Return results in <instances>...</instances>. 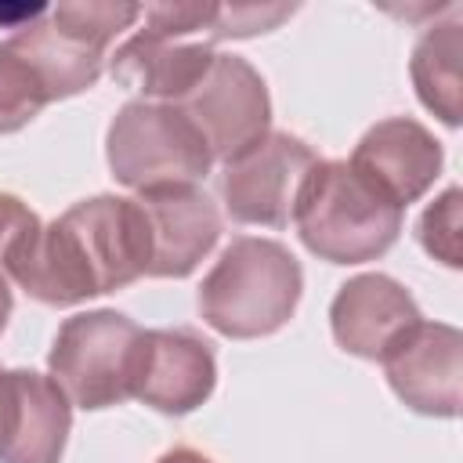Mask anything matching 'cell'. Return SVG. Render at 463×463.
Wrapping results in <instances>:
<instances>
[{
	"label": "cell",
	"mask_w": 463,
	"mask_h": 463,
	"mask_svg": "<svg viewBox=\"0 0 463 463\" xmlns=\"http://www.w3.org/2000/svg\"><path fill=\"white\" fill-rule=\"evenodd\" d=\"M33 300L72 307L148 275V224L130 195H90L40 224L7 260Z\"/></svg>",
	"instance_id": "6da1fadb"
},
{
	"label": "cell",
	"mask_w": 463,
	"mask_h": 463,
	"mask_svg": "<svg viewBox=\"0 0 463 463\" xmlns=\"http://www.w3.org/2000/svg\"><path fill=\"white\" fill-rule=\"evenodd\" d=\"M304 293V268L279 239H232L199 286V315L228 340L279 333Z\"/></svg>",
	"instance_id": "7a4b0ae2"
},
{
	"label": "cell",
	"mask_w": 463,
	"mask_h": 463,
	"mask_svg": "<svg viewBox=\"0 0 463 463\" xmlns=\"http://www.w3.org/2000/svg\"><path fill=\"white\" fill-rule=\"evenodd\" d=\"M405 210L373 188L347 159H318L293 224L300 242L329 264H365L383 257L402 235Z\"/></svg>",
	"instance_id": "3957f363"
},
{
	"label": "cell",
	"mask_w": 463,
	"mask_h": 463,
	"mask_svg": "<svg viewBox=\"0 0 463 463\" xmlns=\"http://www.w3.org/2000/svg\"><path fill=\"white\" fill-rule=\"evenodd\" d=\"M105 159L119 184L145 192L163 184H195L213 156L195 123L166 101H127L105 134Z\"/></svg>",
	"instance_id": "277c9868"
},
{
	"label": "cell",
	"mask_w": 463,
	"mask_h": 463,
	"mask_svg": "<svg viewBox=\"0 0 463 463\" xmlns=\"http://www.w3.org/2000/svg\"><path fill=\"white\" fill-rule=\"evenodd\" d=\"M141 333L145 329L123 311H80L58 326L47 369L72 405L90 412L119 405L134 391Z\"/></svg>",
	"instance_id": "5b68a950"
},
{
	"label": "cell",
	"mask_w": 463,
	"mask_h": 463,
	"mask_svg": "<svg viewBox=\"0 0 463 463\" xmlns=\"http://www.w3.org/2000/svg\"><path fill=\"white\" fill-rule=\"evenodd\" d=\"M315 166L318 156L304 137L289 130H268L253 148L221 166L217 192L232 221L286 228Z\"/></svg>",
	"instance_id": "8992f818"
},
{
	"label": "cell",
	"mask_w": 463,
	"mask_h": 463,
	"mask_svg": "<svg viewBox=\"0 0 463 463\" xmlns=\"http://www.w3.org/2000/svg\"><path fill=\"white\" fill-rule=\"evenodd\" d=\"M195 123L210 156L228 163L271 130V94L264 76L239 54H213L206 76L177 101Z\"/></svg>",
	"instance_id": "52a82bcc"
},
{
	"label": "cell",
	"mask_w": 463,
	"mask_h": 463,
	"mask_svg": "<svg viewBox=\"0 0 463 463\" xmlns=\"http://www.w3.org/2000/svg\"><path fill=\"white\" fill-rule=\"evenodd\" d=\"M391 391L420 416L452 420L463 402V333L449 322L420 318L383 354Z\"/></svg>",
	"instance_id": "ba28073f"
},
{
	"label": "cell",
	"mask_w": 463,
	"mask_h": 463,
	"mask_svg": "<svg viewBox=\"0 0 463 463\" xmlns=\"http://www.w3.org/2000/svg\"><path fill=\"white\" fill-rule=\"evenodd\" d=\"M213 387H217V354L203 333L188 326L141 333L130 398L166 416H188L203 402H210Z\"/></svg>",
	"instance_id": "9c48e42d"
},
{
	"label": "cell",
	"mask_w": 463,
	"mask_h": 463,
	"mask_svg": "<svg viewBox=\"0 0 463 463\" xmlns=\"http://www.w3.org/2000/svg\"><path fill=\"white\" fill-rule=\"evenodd\" d=\"M72 402L51 373L0 369V463H58Z\"/></svg>",
	"instance_id": "30bf717a"
},
{
	"label": "cell",
	"mask_w": 463,
	"mask_h": 463,
	"mask_svg": "<svg viewBox=\"0 0 463 463\" xmlns=\"http://www.w3.org/2000/svg\"><path fill=\"white\" fill-rule=\"evenodd\" d=\"M148 224V279L192 275L221 239V210L199 184H163L134 195Z\"/></svg>",
	"instance_id": "8fae6325"
},
{
	"label": "cell",
	"mask_w": 463,
	"mask_h": 463,
	"mask_svg": "<svg viewBox=\"0 0 463 463\" xmlns=\"http://www.w3.org/2000/svg\"><path fill=\"white\" fill-rule=\"evenodd\" d=\"M347 163L373 188H380L394 206L405 210L409 203L427 195L430 184L441 177L445 152H441V141L420 119L391 116L373 123L358 137Z\"/></svg>",
	"instance_id": "7c38bea8"
},
{
	"label": "cell",
	"mask_w": 463,
	"mask_h": 463,
	"mask_svg": "<svg viewBox=\"0 0 463 463\" xmlns=\"http://www.w3.org/2000/svg\"><path fill=\"white\" fill-rule=\"evenodd\" d=\"M420 318L423 315L412 293L398 279L380 275V271L347 279L329 304L333 340L347 354L369 358V362H380V354Z\"/></svg>",
	"instance_id": "4fadbf2b"
},
{
	"label": "cell",
	"mask_w": 463,
	"mask_h": 463,
	"mask_svg": "<svg viewBox=\"0 0 463 463\" xmlns=\"http://www.w3.org/2000/svg\"><path fill=\"white\" fill-rule=\"evenodd\" d=\"M0 47L29 72L47 105L90 90L105 65V47L58 25L51 18V7L40 18L18 25V33L4 36Z\"/></svg>",
	"instance_id": "5bb4252c"
},
{
	"label": "cell",
	"mask_w": 463,
	"mask_h": 463,
	"mask_svg": "<svg viewBox=\"0 0 463 463\" xmlns=\"http://www.w3.org/2000/svg\"><path fill=\"white\" fill-rule=\"evenodd\" d=\"M210 40H192V36H159L148 29H137L127 36L112 61L109 72L116 83L134 87L145 94V101H166L177 105L210 69L213 61Z\"/></svg>",
	"instance_id": "9a60e30c"
},
{
	"label": "cell",
	"mask_w": 463,
	"mask_h": 463,
	"mask_svg": "<svg viewBox=\"0 0 463 463\" xmlns=\"http://www.w3.org/2000/svg\"><path fill=\"white\" fill-rule=\"evenodd\" d=\"M459 54H463V25L441 22L430 25L409 58L412 87L423 109H430L445 127H459L463 116V76H459Z\"/></svg>",
	"instance_id": "2e32d148"
},
{
	"label": "cell",
	"mask_w": 463,
	"mask_h": 463,
	"mask_svg": "<svg viewBox=\"0 0 463 463\" xmlns=\"http://www.w3.org/2000/svg\"><path fill=\"white\" fill-rule=\"evenodd\" d=\"M141 4H98V0H83V4H58L51 7V18L72 33H80L83 40L109 47L123 29H130L141 18Z\"/></svg>",
	"instance_id": "e0dca14e"
},
{
	"label": "cell",
	"mask_w": 463,
	"mask_h": 463,
	"mask_svg": "<svg viewBox=\"0 0 463 463\" xmlns=\"http://www.w3.org/2000/svg\"><path fill=\"white\" fill-rule=\"evenodd\" d=\"M420 246L445 268L463 264L459 246V188H445L420 217Z\"/></svg>",
	"instance_id": "ac0fdd59"
},
{
	"label": "cell",
	"mask_w": 463,
	"mask_h": 463,
	"mask_svg": "<svg viewBox=\"0 0 463 463\" xmlns=\"http://www.w3.org/2000/svg\"><path fill=\"white\" fill-rule=\"evenodd\" d=\"M43 94L29 80V72L0 47V134H14L29 127L43 112Z\"/></svg>",
	"instance_id": "d6986e66"
},
{
	"label": "cell",
	"mask_w": 463,
	"mask_h": 463,
	"mask_svg": "<svg viewBox=\"0 0 463 463\" xmlns=\"http://www.w3.org/2000/svg\"><path fill=\"white\" fill-rule=\"evenodd\" d=\"M40 228V217L29 210V203H22L11 192H0V333L7 329L11 307H14V293H11V275H7V260L14 257V250Z\"/></svg>",
	"instance_id": "ffe728a7"
},
{
	"label": "cell",
	"mask_w": 463,
	"mask_h": 463,
	"mask_svg": "<svg viewBox=\"0 0 463 463\" xmlns=\"http://www.w3.org/2000/svg\"><path fill=\"white\" fill-rule=\"evenodd\" d=\"M297 7L293 4H217L210 22V40H246L257 33H271Z\"/></svg>",
	"instance_id": "44dd1931"
},
{
	"label": "cell",
	"mask_w": 463,
	"mask_h": 463,
	"mask_svg": "<svg viewBox=\"0 0 463 463\" xmlns=\"http://www.w3.org/2000/svg\"><path fill=\"white\" fill-rule=\"evenodd\" d=\"M156 463H213L206 452H199V449H192V445H177V449H166Z\"/></svg>",
	"instance_id": "7402d4cb"
}]
</instances>
